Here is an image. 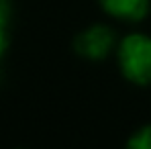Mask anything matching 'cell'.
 Instances as JSON below:
<instances>
[{"label": "cell", "mask_w": 151, "mask_h": 149, "mask_svg": "<svg viewBox=\"0 0 151 149\" xmlns=\"http://www.w3.org/2000/svg\"><path fill=\"white\" fill-rule=\"evenodd\" d=\"M121 72L137 86L151 84V37L143 33H131L116 45Z\"/></svg>", "instance_id": "1"}, {"label": "cell", "mask_w": 151, "mask_h": 149, "mask_svg": "<svg viewBox=\"0 0 151 149\" xmlns=\"http://www.w3.org/2000/svg\"><path fill=\"white\" fill-rule=\"evenodd\" d=\"M116 35L110 27L106 25H92L88 27L86 31H82L74 41L76 51L86 57V59H92V61H98L108 57L114 47H116Z\"/></svg>", "instance_id": "2"}, {"label": "cell", "mask_w": 151, "mask_h": 149, "mask_svg": "<svg viewBox=\"0 0 151 149\" xmlns=\"http://www.w3.org/2000/svg\"><path fill=\"white\" fill-rule=\"evenodd\" d=\"M102 8L125 23H139L149 14V0H100Z\"/></svg>", "instance_id": "3"}, {"label": "cell", "mask_w": 151, "mask_h": 149, "mask_svg": "<svg viewBox=\"0 0 151 149\" xmlns=\"http://www.w3.org/2000/svg\"><path fill=\"white\" fill-rule=\"evenodd\" d=\"M125 149H151V125L135 131L131 135V139L127 141Z\"/></svg>", "instance_id": "4"}, {"label": "cell", "mask_w": 151, "mask_h": 149, "mask_svg": "<svg viewBox=\"0 0 151 149\" xmlns=\"http://www.w3.org/2000/svg\"><path fill=\"white\" fill-rule=\"evenodd\" d=\"M10 17H12L10 0H0V29H8Z\"/></svg>", "instance_id": "5"}, {"label": "cell", "mask_w": 151, "mask_h": 149, "mask_svg": "<svg viewBox=\"0 0 151 149\" xmlns=\"http://www.w3.org/2000/svg\"><path fill=\"white\" fill-rule=\"evenodd\" d=\"M8 49V29H0V59Z\"/></svg>", "instance_id": "6"}]
</instances>
